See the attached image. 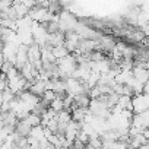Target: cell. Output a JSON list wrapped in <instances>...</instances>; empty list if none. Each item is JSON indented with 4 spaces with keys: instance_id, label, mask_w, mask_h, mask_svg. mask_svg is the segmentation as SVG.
Here are the masks:
<instances>
[{
    "instance_id": "obj_1",
    "label": "cell",
    "mask_w": 149,
    "mask_h": 149,
    "mask_svg": "<svg viewBox=\"0 0 149 149\" xmlns=\"http://www.w3.org/2000/svg\"><path fill=\"white\" fill-rule=\"evenodd\" d=\"M149 108V97L148 94H134L132 95V111L133 113H142Z\"/></svg>"
},
{
    "instance_id": "obj_2",
    "label": "cell",
    "mask_w": 149,
    "mask_h": 149,
    "mask_svg": "<svg viewBox=\"0 0 149 149\" xmlns=\"http://www.w3.org/2000/svg\"><path fill=\"white\" fill-rule=\"evenodd\" d=\"M24 120H25L31 127L41 124V116H40V114H35V113H32V111H29V113L24 117Z\"/></svg>"
},
{
    "instance_id": "obj_3",
    "label": "cell",
    "mask_w": 149,
    "mask_h": 149,
    "mask_svg": "<svg viewBox=\"0 0 149 149\" xmlns=\"http://www.w3.org/2000/svg\"><path fill=\"white\" fill-rule=\"evenodd\" d=\"M51 53H53V56L56 57V60H57V58H61V57H64V56L69 54L67 48H66L63 44H61V45H54V47H51Z\"/></svg>"
},
{
    "instance_id": "obj_4",
    "label": "cell",
    "mask_w": 149,
    "mask_h": 149,
    "mask_svg": "<svg viewBox=\"0 0 149 149\" xmlns=\"http://www.w3.org/2000/svg\"><path fill=\"white\" fill-rule=\"evenodd\" d=\"M50 108H53L56 113H58L60 110H63V108H64V105H63V98L56 97V98L50 102Z\"/></svg>"
},
{
    "instance_id": "obj_5",
    "label": "cell",
    "mask_w": 149,
    "mask_h": 149,
    "mask_svg": "<svg viewBox=\"0 0 149 149\" xmlns=\"http://www.w3.org/2000/svg\"><path fill=\"white\" fill-rule=\"evenodd\" d=\"M12 6V0H0V12H5Z\"/></svg>"
}]
</instances>
